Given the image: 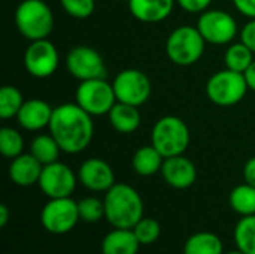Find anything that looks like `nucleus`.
<instances>
[{
	"mask_svg": "<svg viewBox=\"0 0 255 254\" xmlns=\"http://www.w3.org/2000/svg\"><path fill=\"white\" fill-rule=\"evenodd\" d=\"M48 129L61 151L67 154L84 151L94 136L93 117L78 103H63L54 108Z\"/></svg>",
	"mask_w": 255,
	"mask_h": 254,
	"instance_id": "1",
	"label": "nucleus"
},
{
	"mask_svg": "<svg viewBox=\"0 0 255 254\" xmlns=\"http://www.w3.org/2000/svg\"><path fill=\"white\" fill-rule=\"evenodd\" d=\"M105 219L117 229H133L143 219V201L136 189L124 183H115L103 199Z\"/></svg>",
	"mask_w": 255,
	"mask_h": 254,
	"instance_id": "2",
	"label": "nucleus"
},
{
	"mask_svg": "<svg viewBox=\"0 0 255 254\" xmlns=\"http://www.w3.org/2000/svg\"><path fill=\"white\" fill-rule=\"evenodd\" d=\"M15 25L30 42L48 39L54 28V15L43 0H22L15 9Z\"/></svg>",
	"mask_w": 255,
	"mask_h": 254,
	"instance_id": "3",
	"label": "nucleus"
},
{
	"mask_svg": "<svg viewBox=\"0 0 255 254\" xmlns=\"http://www.w3.org/2000/svg\"><path fill=\"white\" fill-rule=\"evenodd\" d=\"M190 129L185 121L175 115L161 117L152 127L151 144L164 159L181 156L190 145Z\"/></svg>",
	"mask_w": 255,
	"mask_h": 254,
	"instance_id": "4",
	"label": "nucleus"
},
{
	"mask_svg": "<svg viewBox=\"0 0 255 254\" xmlns=\"http://www.w3.org/2000/svg\"><path fill=\"white\" fill-rule=\"evenodd\" d=\"M205 45L206 40L197 27L179 25L166 40V54L178 66H191L202 58Z\"/></svg>",
	"mask_w": 255,
	"mask_h": 254,
	"instance_id": "5",
	"label": "nucleus"
},
{
	"mask_svg": "<svg viewBox=\"0 0 255 254\" xmlns=\"http://www.w3.org/2000/svg\"><path fill=\"white\" fill-rule=\"evenodd\" d=\"M248 90L245 75L227 67L214 73L206 82V96L218 106H233L239 103Z\"/></svg>",
	"mask_w": 255,
	"mask_h": 254,
	"instance_id": "6",
	"label": "nucleus"
},
{
	"mask_svg": "<svg viewBox=\"0 0 255 254\" xmlns=\"http://www.w3.org/2000/svg\"><path fill=\"white\" fill-rule=\"evenodd\" d=\"M76 103L88 112L91 117H100L111 112L114 105L118 102L114 85L106 78L81 81L75 93Z\"/></svg>",
	"mask_w": 255,
	"mask_h": 254,
	"instance_id": "7",
	"label": "nucleus"
},
{
	"mask_svg": "<svg viewBox=\"0 0 255 254\" xmlns=\"http://www.w3.org/2000/svg\"><path fill=\"white\" fill-rule=\"evenodd\" d=\"M79 220L78 202L72 198L49 199L40 213V223L43 229L54 235L70 232Z\"/></svg>",
	"mask_w": 255,
	"mask_h": 254,
	"instance_id": "8",
	"label": "nucleus"
},
{
	"mask_svg": "<svg viewBox=\"0 0 255 254\" xmlns=\"http://www.w3.org/2000/svg\"><path fill=\"white\" fill-rule=\"evenodd\" d=\"M196 27L203 39L214 45L232 43L239 31L236 19L221 9H208L202 12Z\"/></svg>",
	"mask_w": 255,
	"mask_h": 254,
	"instance_id": "9",
	"label": "nucleus"
},
{
	"mask_svg": "<svg viewBox=\"0 0 255 254\" xmlns=\"http://www.w3.org/2000/svg\"><path fill=\"white\" fill-rule=\"evenodd\" d=\"M114 91L118 102L140 106L151 96V81L139 69H124L114 78Z\"/></svg>",
	"mask_w": 255,
	"mask_h": 254,
	"instance_id": "10",
	"label": "nucleus"
},
{
	"mask_svg": "<svg viewBox=\"0 0 255 254\" xmlns=\"http://www.w3.org/2000/svg\"><path fill=\"white\" fill-rule=\"evenodd\" d=\"M66 67L69 73L79 81L106 78L108 73L103 57L97 49L87 45L75 46L67 52Z\"/></svg>",
	"mask_w": 255,
	"mask_h": 254,
	"instance_id": "11",
	"label": "nucleus"
},
{
	"mask_svg": "<svg viewBox=\"0 0 255 254\" xmlns=\"http://www.w3.org/2000/svg\"><path fill=\"white\" fill-rule=\"evenodd\" d=\"M78 177L75 172L61 162L45 165L39 178V189L49 199L70 198L76 189Z\"/></svg>",
	"mask_w": 255,
	"mask_h": 254,
	"instance_id": "12",
	"label": "nucleus"
},
{
	"mask_svg": "<svg viewBox=\"0 0 255 254\" xmlns=\"http://www.w3.org/2000/svg\"><path fill=\"white\" fill-rule=\"evenodd\" d=\"M60 63V55L55 45L48 39L31 40L24 52L25 70L39 79L49 78L55 73Z\"/></svg>",
	"mask_w": 255,
	"mask_h": 254,
	"instance_id": "13",
	"label": "nucleus"
},
{
	"mask_svg": "<svg viewBox=\"0 0 255 254\" xmlns=\"http://www.w3.org/2000/svg\"><path fill=\"white\" fill-rule=\"evenodd\" d=\"M79 183L91 192H108L115 184V175L111 165L102 159L85 160L78 171Z\"/></svg>",
	"mask_w": 255,
	"mask_h": 254,
	"instance_id": "14",
	"label": "nucleus"
},
{
	"mask_svg": "<svg viewBox=\"0 0 255 254\" xmlns=\"http://www.w3.org/2000/svg\"><path fill=\"white\" fill-rule=\"evenodd\" d=\"M160 172L163 180L170 187L178 190L191 187L197 178V169L194 163L190 159L184 157V154L164 159Z\"/></svg>",
	"mask_w": 255,
	"mask_h": 254,
	"instance_id": "15",
	"label": "nucleus"
},
{
	"mask_svg": "<svg viewBox=\"0 0 255 254\" xmlns=\"http://www.w3.org/2000/svg\"><path fill=\"white\" fill-rule=\"evenodd\" d=\"M54 108L42 99H28L21 106L16 120L18 124L28 132H37L49 126Z\"/></svg>",
	"mask_w": 255,
	"mask_h": 254,
	"instance_id": "16",
	"label": "nucleus"
},
{
	"mask_svg": "<svg viewBox=\"0 0 255 254\" xmlns=\"http://www.w3.org/2000/svg\"><path fill=\"white\" fill-rule=\"evenodd\" d=\"M42 169L43 165L31 153H22L21 156L12 159L7 172L13 184L19 187H30L39 183Z\"/></svg>",
	"mask_w": 255,
	"mask_h": 254,
	"instance_id": "17",
	"label": "nucleus"
},
{
	"mask_svg": "<svg viewBox=\"0 0 255 254\" xmlns=\"http://www.w3.org/2000/svg\"><path fill=\"white\" fill-rule=\"evenodd\" d=\"M176 0H128L131 15L142 22L164 21L173 10Z\"/></svg>",
	"mask_w": 255,
	"mask_h": 254,
	"instance_id": "18",
	"label": "nucleus"
},
{
	"mask_svg": "<svg viewBox=\"0 0 255 254\" xmlns=\"http://www.w3.org/2000/svg\"><path fill=\"white\" fill-rule=\"evenodd\" d=\"M139 247L133 229L114 228L102 241V254H137Z\"/></svg>",
	"mask_w": 255,
	"mask_h": 254,
	"instance_id": "19",
	"label": "nucleus"
},
{
	"mask_svg": "<svg viewBox=\"0 0 255 254\" xmlns=\"http://www.w3.org/2000/svg\"><path fill=\"white\" fill-rule=\"evenodd\" d=\"M137 108L139 106L117 102L114 105V108L111 109V112L108 114L112 127L117 132L124 133V135L136 132L140 126V121H142V117H140V112Z\"/></svg>",
	"mask_w": 255,
	"mask_h": 254,
	"instance_id": "20",
	"label": "nucleus"
},
{
	"mask_svg": "<svg viewBox=\"0 0 255 254\" xmlns=\"http://www.w3.org/2000/svg\"><path fill=\"white\" fill-rule=\"evenodd\" d=\"M163 162H164V157L152 144L140 147L131 159L133 169L140 177H151L160 172Z\"/></svg>",
	"mask_w": 255,
	"mask_h": 254,
	"instance_id": "21",
	"label": "nucleus"
},
{
	"mask_svg": "<svg viewBox=\"0 0 255 254\" xmlns=\"http://www.w3.org/2000/svg\"><path fill=\"white\" fill-rule=\"evenodd\" d=\"M224 246L218 235L212 232H197L191 235L185 244L182 254H223Z\"/></svg>",
	"mask_w": 255,
	"mask_h": 254,
	"instance_id": "22",
	"label": "nucleus"
},
{
	"mask_svg": "<svg viewBox=\"0 0 255 254\" xmlns=\"http://www.w3.org/2000/svg\"><path fill=\"white\" fill-rule=\"evenodd\" d=\"M230 207L232 210L242 216H255V187L251 184H239L230 193Z\"/></svg>",
	"mask_w": 255,
	"mask_h": 254,
	"instance_id": "23",
	"label": "nucleus"
},
{
	"mask_svg": "<svg viewBox=\"0 0 255 254\" xmlns=\"http://www.w3.org/2000/svg\"><path fill=\"white\" fill-rule=\"evenodd\" d=\"M60 151H61V148L51 133L49 135H37L30 144V153L43 166L58 162Z\"/></svg>",
	"mask_w": 255,
	"mask_h": 254,
	"instance_id": "24",
	"label": "nucleus"
},
{
	"mask_svg": "<svg viewBox=\"0 0 255 254\" xmlns=\"http://www.w3.org/2000/svg\"><path fill=\"white\" fill-rule=\"evenodd\" d=\"M254 61V52L241 40L236 43H232L224 54V64L227 69L245 73L247 69Z\"/></svg>",
	"mask_w": 255,
	"mask_h": 254,
	"instance_id": "25",
	"label": "nucleus"
},
{
	"mask_svg": "<svg viewBox=\"0 0 255 254\" xmlns=\"http://www.w3.org/2000/svg\"><path fill=\"white\" fill-rule=\"evenodd\" d=\"M235 243L238 250L255 254V216L242 217L235 228Z\"/></svg>",
	"mask_w": 255,
	"mask_h": 254,
	"instance_id": "26",
	"label": "nucleus"
},
{
	"mask_svg": "<svg viewBox=\"0 0 255 254\" xmlns=\"http://www.w3.org/2000/svg\"><path fill=\"white\" fill-rule=\"evenodd\" d=\"M24 97L21 91L13 85H3L0 88V117L9 120L16 117L21 106L24 105Z\"/></svg>",
	"mask_w": 255,
	"mask_h": 254,
	"instance_id": "27",
	"label": "nucleus"
},
{
	"mask_svg": "<svg viewBox=\"0 0 255 254\" xmlns=\"http://www.w3.org/2000/svg\"><path fill=\"white\" fill-rule=\"evenodd\" d=\"M0 153L6 159H15L24 153V138L12 127H1L0 130Z\"/></svg>",
	"mask_w": 255,
	"mask_h": 254,
	"instance_id": "28",
	"label": "nucleus"
},
{
	"mask_svg": "<svg viewBox=\"0 0 255 254\" xmlns=\"http://www.w3.org/2000/svg\"><path fill=\"white\" fill-rule=\"evenodd\" d=\"M133 232H134L137 241L140 243V246H149L160 238L161 228L157 220L143 217L136 223V226L133 228Z\"/></svg>",
	"mask_w": 255,
	"mask_h": 254,
	"instance_id": "29",
	"label": "nucleus"
},
{
	"mask_svg": "<svg viewBox=\"0 0 255 254\" xmlns=\"http://www.w3.org/2000/svg\"><path fill=\"white\" fill-rule=\"evenodd\" d=\"M79 217L87 223H96L105 217V202L97 198H85L78 202Z\"/></svg>",
	"mask_w": 255,
	"mask_h": 254,
	"instance_id": "30",
	"label": "nucleus"
},
{
	"mask_svg": "<svg viewBox=\"0 0 255 254\" xmlns=\"http://www.w3.org/2000/svg\"><path fill=\"white\" fill-rule=\"evenodd\" d=\"M64 12L78 19H85L94 13L96 0H60Z\"/></svg>",
	"mask_w": 255,
	"mask_h": 254,
	"instance_id": "31",
	"label": "nucleus"
},
{
	"mask_svg": "<svg viewBox=\"0 0 255 254\" xmlns=\"http://www.w3.org/2000/svg\"><path fill=\"white\" fill-rule=\"evenodd\" d=\"M176 3L190 13H202L205 10H208V7L211 6L212 0H176Z\"/></svg>",
	"mask_w": 255,
	"mask_h": 254,
	"instance_id": "32",
	"label": "nucleus"
},
{
	"mask_svg": "<svg viewBox=\"0 0 255 254\" xmlns=\"http://www.w3.org/2000/svg\"><path fill=\"white\" fill-rule=\"evenodd\" d=\"M241 40L255 52V18H251L241 30Z\"/></svg>",
	"mask_w": 255,
	"mask_h": 254,
	"instance_id": "33",
	"label": "nucleus"
},
{
	"mask_svg": "<svg viewBox=\"0 0 255 254\" xmlns=\"http://www.w3.org/2000/svg\"><path fill=\"white\" fill-rule=\"evenodd\" d=\"M235 7L250 19L255 18V0H232Z\"/></svg>",
	"mask_w": 255,
	"mask_h": 254,
	"instance_id": "34",
	"label": "nucleus"
},
{
	"mask_svg": "<svg viewBox=\"0 0 255 254\" xmlns=\"http://www.w3.org/2000/svg\"><path fill=\"white\" fill-rule=\"evenodd\" d=\"M244 178H245V183H248L253 187H255V157H251L245 163V166H244Z\"/></svg>",
	"mask_w": 255,
	"mask_h": 254,
	"instance_id": "35",
	"label": "nucleus"
},
{
	"mask_svg": "<svg viewBox=\"0 0 255 254\" xmlns=\"http://www.w3.org/2000/svg\"><path fill=\"white\" fill-rule=\"evenodd\" d=\"M244 75H245V79H247V82H248L250 90L255 91V60L251 63V66L247 69V72H245Z\"/></svg>",
	"mask_w": 255,
	"mask_h": 254,
	"instance_id": "36",
	"label": "nucleus"
},
{
	"mask_svg": "<svg viewBox=\"0 0 255 254\" xmlns=\"http://www.w3.org/2000/svg\"><path fill=\"white\" fill-rule=\"evenodd\" d=\"M9 208L6 205H0V228H4L9 222Z\"/></svg>",
	"mask_w": 255,
	"mask_h": 254,
	"instance_id": "37",
	"label": "nucleus"
},
{
	"mask_svg": "<svg viewBox=\"0 0 255 254\" xmlns=\"http://www.w3.org/2000/svg\"><path fill=\"white\" fill-rule=\"evenodd\" d=\"M227 254H245L244 252H241V250H236V252H230V253Z\"/></svg>",
	"mask_w": 255,
	"mask_h": 254,
	"instance_id": "38",
	"label": "nucleus"
}]
</instances>
